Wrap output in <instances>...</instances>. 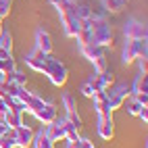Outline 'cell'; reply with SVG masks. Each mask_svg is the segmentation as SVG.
I'll return each instance as SVG.
<instances>
[{"label":"cell","instance_id":"6da1fadb","mask_svg":"<svg viewBox=\"0 0 148 148\" xmlns=\"http://www.w3.org/2000/svg\"><path fill=\"white\" fill-rule=\"evenodd\" d=\"M90 44L102 46V48L113 44V32L106 25L104 19H92V23H90Z\"/></svg>","mask_w":148,"mask_h":148},{"label":"cell","instance_id":"7a4b0ae2","mask_svg":"<svg viewBox=\"0 0 148 148\" xmlns=\"http://www.w3.org/2000/svg\"><path fill=\"white\" fill-rule=\"evenodd\" d=\"M44 75H48V79H50L56 88H63L69 79V71H67V67L61 63V61H56V58H50L48 56V61H46V67H44Z\"/></svg>","mask_w":148,"mask_h":148},{"label":"cell","instance_id":"3957f363","mask_svg":"<svg viewBox=\"0 0 148 148\" xmlns=\"http://www.w3.org/2000/svg\"><path fill=\"white\" fill-rule=\"evenodd\" d=\"M146 56V40H127L123 48V65H130Z\"/></svg>","mask_w":148,"mask_h":148},{"label":"cell","instance_id":"277c9868","mask_svg":"<svg viewBox=\"0 0 148 148\" xmlns=\"http://www.w3.org/2000/svg\"><path fill=\"white\" fill-rule=\"evenodd\" d=\"M130 94H132V90L127 86H119L117 90L106 92V100H108V108H111V113L123 108V104H125L127 98H130Z\"/></svg>","mask_w":148,"mask_h":148},{"label":"cell","instance_id":"5b68a950","mask_svg":"<svg viewBox=\"0 0 148 148\" xmlns=\"http://www.w3.org/2000/svg\"><path fill=\"white\" fill-rule=\"evenodd\" d=\"M46 61H48V54H46V52H42V50H38V48H34V50L25 56L27 67L32 69V71H38V73H44Z\"/></svg>","mask_w":148,"mask_h":148},{"label":"cell","instance_id":"8992f818","mask_svg":"<svg viewBox=\"0 0 148 148\" xmlns=\"http://www.w3.org/2000/svg\"><path fill=\"white\" fill-rule=\"evenodd\" d=\"M34 138H36L34 130H32V127H27V125H21V127H17V130H15V144L19 148H29L34 144Z\"/></svg>","mask_w":148,"mask_h":148},{"label":"cell","instance_id":"52a82bcc","mask_svg":"<svg viewBox=\"0 0 148 148\" xmlns=\"http://www.w3.org/2000/svg\"><path fill=\"white\" fill-rule=\"evenodd\" d=\"M88 82L92 84L94 92H106L108 88H111V84H113V73L106 69L104 73H96L92 79H88Z\"/></svg>","mask_w":148,"mask_h":148},{"label":"cell","instance_id":"ba28073f","mask_svg":"<svg viewBox=\"0 0 148 148\" xmlns=\"http://www.w3.org/2000/svg\"><path fill=\"white\" fill-rule=\"evenodd\" d=\"M146 25L140 23V21H130L125 25V38L127 40H146Z\"/></svg>","mask_w":148,"mask_h":148},{"label":"cell","instance_id":"9c48e42d","mask_svg":"<svg viewBox=\"0 0 148 148\" xmlns=\"http://www.w3.org/2000/svg\"><path fill=\"white\" fill-rule=\"evenodd\" d=\"M34 117H36V119L40 121V123H44V125H50L52 121H56V119H58L54 104H48V102H44V106L40 108V111H36V113H34Z\"/></svg>","mask_w":148,"mask_h":148},{"label":"cell","instance_id":"30bf717a","mask_svg":"<svg viewBox=\"0 0 148 148\" xmlns=\"http://www.w3.org/2000/svg\"><path fill=\"white\" fill-rule=\"evenodd\" d=\"M98 136L102 140H113V136H115L113 117H98Z\"/></svg>","mask_w":148,"mask_h":148},{"label":"cell","instance_id":"8fae6325","mask_svg":"<svg viewBox=\"0 0 148 148\" xmlns=\"http://www.w3.org/2000/svg\"><path fill=\"white\" fill-rule=\"evenodd\" d=\"M46 136L50 138L52 142H61L67 140V134H65V121H52L50 125H46Z\"/></svg>","mask_w":148,"mask_h":148},{"label":"cell","instance_id":"7c38bea8","mask_svg":"<svg viewBox=\"0 0 148 148\" xmlns=\"http://www.w3.org/2000/svg\"><path fill=\"white\" fill-rule=\"evenodd\" d=\"M36 48H38V50H42V52H46V54H50L52 52L50 34L44 32V29H38V34H36Z\"/></svg>","mask_w":148,"mask_h":148},{"label":"cell","instance_id":"4fadbf2b","mask_svg":"<svg viewBox=\"0 0 148 148\" xmlns=\"http://www.w3.org/2000/svg\"><path fill=\"white\" fill-rule=\"evenodd\" d=\"M94 102H96V113L98 117H111V108H108L106 92H94Z\"/></svg>","mask_w":148,"mask_h":148},{"label":"cell","instance_id":"5bb4252c","mask_svg":"<svg viewBox=\"0 0 148 148\" xmlns=\"http://www.w3.org/2000/svg\"><path fill=\"white\" fill-rule=\"evenodd\" d=\"M82 54H84L90 63H96L98 58L104 56V48H102V46H96V44H86V46H82Z\"/></svg>","mask_w":148,"mask_h":148},{"label":"cell","instance_id":"9a60e30c","mask_svg":"<svg viewBox=\"0 0 148 148\" xmlns=\"http://www.w3.org/2000/svg\"><path fill=\"white\" fill-rule=\"evenodd\" d=\"M132 92H134V96H138V94H146V92H148V77H146V73H140V75L136 77Z\"/></svg>","mask_w":148,"mask_h":148},{"label":"cell","instance_id":"2e32d148","mask_svg":"<svg viewBox=\"0 0 148 148\" xmlns=\"http://www.w3.org/2000/svg\"><path fill=\"white\" fill-rule=\"evenodd\" d=\"M106 13H121L127 6V0H102Z\"/></svg>","mask_w":148,"mask_h":148},{"label":"cell","instance_id":"e0dca14e","mask_svg":"<svg viewBox=\"0 0 148 148\" xmlns=\"http://www.w3.org/2000/svg\"><path fill=\"white\" fill-rule=\"evenodd\" d=\"M0 148H17V144H15V130H8L0 136Z\"/></svg>","mask_w":148,"mask_h":148},{"label":"cell","instance_id":"ac0fdd59","mask_svg":"<svg viewBox=\"0 0 148 148\" xmlns=\"http://www.w3.org/2000/svg\"><path fill=\"white\" fill-rule=\"evenodd\" d=\"M34 146L36 148H54V142L46 136V132H42V134H38L34 138Z\"/></svg>","mask_w":148,"mask_h":148},{"label":"cell","instance_id":"d6986e66","mask_svg":"<svg viewBox=\"0 0 148 148\" xmlns=\"http://www.w3.org/2000/svg\"><path fill=\"white\" fill-rule=\"evenodd\" d=\"M42 106H44V98H38V96H32V98H29V100H27V104H25V111L34 115L36 111H40Z\"/></svg>","mask_w":148,"mask_h":148},{"label":"cell","instance_id":"ffe728a7","mask_svg":"<svg viewBox=\"0 0 148 148\" xmlns=\"http://www.w3.org/2000/svg\"><path fill=\"white\" fill-rule=\"evenodd\" d=\"M123 106H125V111H127V113H130V115H134V117H138V113H140V111H142V108H144L146 104H142V102H138V100H136V98H134V100H130V102H127V100H125V104H123Z\"/></svg>","mask_w":148,"mask_h":148},{"label":"cell","instance_id":"44dd1931","mask_svg":"<svg viewBox=\"0 0 148 148\" xmlns=\"http://www.w3.org/2000/svg\"><path fill=\"white\" fill-rule=\"evenodd\" d=\"M6 82L13 84V86H25V75H23L21 71H17V69H15L13 73L6 75Z\"/></svg>","mask_w":148,"mask_h":148},{"label":"cell","instance_id":"7402d4cb","mask_svg":"<svg viewBox=\"0 0 148 148\" xmlns=\"http://www.w3.org/2000/svg\"><path fill=\"white\" fill-rule=\"evenodd\" d=\"M65 134H67V140H69V142L79 140V132H77V130H75V127L69 123V121H65Z\"/></svg>","mask_w":148,"mask_h":148},{"label":"cell","instance_id":"603a6c76","mask_svg":"<svg viewBox=\"0 0 148 148\" xmlns=\"http://www.w3.org/2000/svg\"><path fill=\"white\" fill-rule=\"evenodd\" d=\"M0 48L13 52V36H11V34H4V32H2V36H0Z\"/></svg>","mask_w":148,"mask_h":148},{"label":"cell","instance_id":"cb8c5ba5","mask_svg":"<svg viewBox=\"0 0 148 148\" xmlns=\"http://www.w3.org/2000/svg\"><path fill=\"white\" fill-rule=\"evenodd\" d=\"M63 104H65V108H67V115L77 111V106H75V98H73L71 94H65V96H63Z\"/></svg>","mask_w":148,"mask_h":148},{"label":"cell","instance_id":"d4e9b609","mask_svg":"<svg viewBox=\"0 0 148 148\" xmlns=\"http://www.w3.org/2000/svg\"><path fill=\"white\" fill-rule=\"evenodd\" d=\"M11 8H13L11 0H0V19H2V21L11 15Z\"/></svg>","mask_w":148,"mask_h":148},{"label":"cell","instance_id":"484cf974","mask_svg":"<svg viewBox=\"0 0 148 148\" xmlns=\"http://www.w3.org/2000/svg\"><path fill=\"white\" fill-rule=\"evenodd\" d=\"M65 121H69V123H71V125L75 127V130H77V132L82 130V119H79V115H77V111H75V113H69Z\"/></svg>","mask_w":148,"mask_h":148},{"label":"cell","instance_id":"4316f807","mask_svg":"<svg viewBox=\"0 0 148 148\" xmlns=\"http://www.w3.org/2000/svg\"><path fill=\"white\" fill-rule=\"evenodd\" d=\"M94 67H96V73H104L106 69H108V65H106V58L102 56V58H98V61L94 63Z\"/></svg>","mask_w":148,"mask_h":148},{"label":"cell","instance_id":"83f0119b","mask_svg":"<svg viewBox=\"0 0 148 148\" xmlns=\"http://www.w3.org/2000/svg\"><path fill=\"white\" fill-rule=\"evenodd\" d=\"M82 94H84L86 98H92V96H94V88H92L90 82H86V84L82 86Z\"/></svg>","mask_w":148,"mask_h":148},{"label":"cell","instance_id":"f1b7e54d","mask_svg":"<svg viewBox=\"0 0 148 148\" xmlns=\"http://www.w3.org/2000/svg\"><path fill=\"white\" fill-rule=\"evenodd\" d=\"M8 108H11V106H8V102L4 100V98H0V119H2V117L6 115V111H8Z\"/></svg>","mask_w":148,"mask_h":148},{"label":"cell","instance_id":"f546056e","mask_svg":"<svg viewBox=\"0 0 148 148\" xmlns=\"http://www.w3.org/2000/svg\"><path fill=\"white\" fill-rule=\"evenodd\" d=\"M138 65H140V73H146V71H148V63H146V56L138 58Z\"/></svg>","mask_w":148,"mask_h":148},{"label":"cell","instance_id":"4dcf8cb0","mask_svg":"<svg viewBox=\"0 0 148 148\" xmlns=\"http://www.w3.org/2000/svg\"><path fill=\"white\" fill-rule=\"evenodd\" d=\"M54 8H58V6H63V4H67V2H71V0H48Z\"/></svg>","mask_w":148,"mask_h":148},{"label":"cell","instance_id":"1f68e13d","mask_svg":"<svg viewBox=\"0 0 148 148\" xmlns=\"http://www.w3.org/2000/svg\"><path fill=\"white\" fill-rule=\"evenodd\" d=\"M138 117H140V119H142V121L146 123V121H148V108L144 106V108H142V111H140V113H138Z\"/></svg>","mask_w":148,"mask_h":148},{"label":"cell","instance_id":"d6a6232c","mask_svg":"<svg viewBox=\"0 0 148 148\" xmlns=\"http://www.w3.org/2000/svg\"><path fill=\"white\" fill-rule=\"evenodd\" d=\"M67 148H84V146H82V142H79V140H75V142H69V144H67Z\"/></svg>","mask_w":148,"mask_h":148},{"label":"cell","instance_id":"836d02e7","mask_svg":"<svg viewBox=\"0 0 148 148\" xmlns=\"http://www.w3.org/2000/svg\"><path fill=\"white\" fill-rule=\"evenodd\" d=\"M8 56H13L8 50H4V48H0V58H8Z\"/></svg>","mask_w":148,"mask_h":148},{"label":"cell","instance_id":"e575fe53","mask_svg":"<svg viewBox=\"0 0 148 148\" xmlns=\"http://www.w3.org/2000/svg\"><path fill=\"white\" fill-rule=\"evenodd\" d=\"M2 84H6V73L0 71V86H2Z\"/></svg>","mask_w":148,"mask_h":148},{"label":"cell","instance_id":"d590c367","mask_svg":"<svg viewBox=\"0 0 148 148\" xmlns=\"http://www.w3.org/2000/svg\"><path fill=\"white\" fill-rule=\"evenodd\" d=\"M0 71L4 73V58H0Z\"/></svg>","mask_w":148,"mask_h":148},{"label":"cell","instance_id":"8d00e7d4","mask_svg":"<svg viewBox=\"0 0 148 148\" xmlns=\"http://www.w3.org/2000/svg\"><path fill=\"white\" fill-rule=\"evenodd\" d=\"M0 36H2V23H0Z\"/></svg>","mask_w":148,"mask_h":148},{"label":"cell","instance_id":"74e56055","mask_svg":"<svg viewBox=\"0 0 148 148\" xmlns=\"http://www.w3.org/2000/svg\"><path fill=\"white\" fill-rule=\"evenodd\" d=\"M0 136H2V134H0Z\"/></svg>","mask_w":148,"mask_h":148}]
</instances>
